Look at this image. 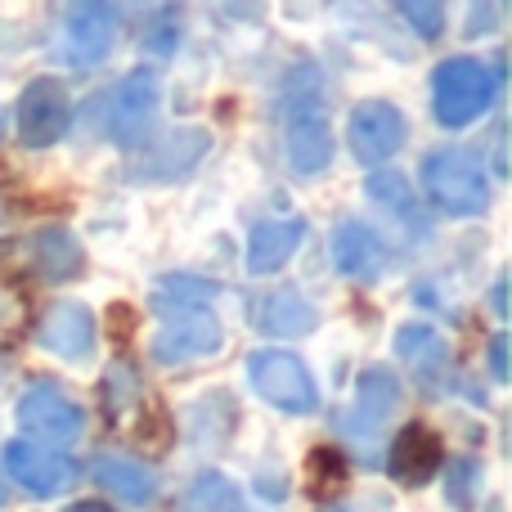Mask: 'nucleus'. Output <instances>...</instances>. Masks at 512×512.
Instances as JSON below:
<instances>
[{"label": "nucleus", "instance_id": "b1692460", "mask_svg": "<svg viewBox=\"0 0 512 512\" xmlns=\"http://www.w3.org/2000/svg\"><path fill=\"white\" fill-rule=\"evenodd\" d=\"M342 481V459H337L333 450H315L310 454V490L315 495H324L328 486H337Z\"/></svg>", "mask_w": 512, "mask_h": 512}, {"label": "nucleus", "instance_id": "4be33fe9", "mask_svg": "<svg viewBox=\"0 0 512 512\" xmlns=\"http://www.w3.org/2000/svg\"><path fill=\"white\" fill-rule=\"evenodd\" d=\"M400 14L409 18L418 36H436L445 23V0H400Z\"/></svg>", "mask_w": 512, "mask_h": 512}, {"label": "nucleus", "instance_id": "a211bd4d", "mask_svg": "<svg viewBox=\"0 0 512 512\" xmlns=\"http://www.w3.org/2000/svg\"><path fill=\"white\" fill-rule=\"evenodd\" d=\"M315 324H319V310L306 297H297L292 288L270 292V297L256 301V328L270 337H306V333H315Z\"/></svg>", "mask_w": 512, "mask_h": 512}, {"label": "nucleus", "instance_id": "c756f323", "mask_svg": "<svg viewBox=\"0 0 512 512\" xmlns=\"http://www.w3.org/2000/svg\"><path fill=\"white\" fill-rule=\"evenodd\" d=\"M328 512H346V508H328Z\"/></svg>", "mask_w": 512, "mask_h": 512}, {"label": "nucleus", "instance_id": "9b49d317", "mask_svg": "<svg viewBox=\"0 0 512 512\" xmlns=\"http://www.w3.org/2000/svg\"><path fill=\"white\" fill-rule=\"evenodd\" d=\"M41 346L50 355H59V360H90L95 355V315H90V306H81V301H54L50 310L41 315Z\"/></svg>", "mask_w": 512, "mask_h": 512}, {"label": "nucleus", "instance_id": "423d86ee", "mask_svg": "<svg viewBox=\"0 0 512 512\" xmlns=\"http://www.w3.org/2000/svg\"><path fill=\"white\" fill-rule=\"evenodd\" d=\"M72 122V99L54 77H41L18 95V140L32 149H50L68 135Z\"/></svg>", "mask_w": 512, "mask_h": 512}, {"label": "nucleus", "instance_id": "6ab92c4d", "mask_svg": "<svg viewBox=\"0 0 512 512\" xmlns=\"http://www.w3.org/2000/svg\"><path fill=\"white\" fill-rule=\"evenodd\" d=\"M396 351L423 382H432L436 373L445 369V342L432 324H405L396 333Z\"/></svg>", "mask_w": 512, "mask_h": 512}, {"label": "nucleus", "instance_id": "412c9836", "mask_svg": "<svg viewBox=\"0 0 512 512\" xmlns=\"http://www.w3.org/2000/svg\"><path fill=\"white\" fill-rule=\"evenodd\" d=\"M36 265H41L45 279H72L81 270V248L68 230H41L36 234Z\"/></svg>", "mask_w": 512, "mask_h": 512}, {"label": "nucleus", "instance_id": "2eb2a0df", "mask_svg": "<svg viewBox=\"0 0 512 512\" xmlns=\"http://www.w3.org/2000/svg\"><path fill=\"white\" fill-rule=\"evenodd\" d=\"M301 239H306V221L292 216V221H261L252 230L248 243V274H274L297 256Z\"/></svg>", "mask_w": 512, "mask_h": 512}, {"label": "nucleus", "instance_id": "20e7f679", "mask_svg": "<svg viewBox=\"0 0 512 512\" xmlns=\"http://www.w3.org/2000/svg\"><path fill=\"white\" fill-rule=\"evenodd\" d=\"M117 41V9L108 0H72L59 23V50L72 68H99Z\"/></svg>", "mask_w": 512, "mask_h": 512}, {"label": "nucleus", "instance_id": "39448f33", "mask_svg": "<svg viewBox=\"0 0 512 512\" xmlns=\"http://www.w3.org/2000/svg\"><path fill=\"white\" fill-rule=\"evenodd\" d=\"M158 99H162V81L153 68H135L117 81L113 90V108H108V135L122 149H135L140 140H149L153 117H158Z\"/></svg>", "mask_w": 512, "mask_h": 512}, {"label": "nucleus", "instance_id": "f257e3e1", "mask_svg": "<svg viewBox=\"0 0 512 512\" xmlns=\"http://www.w3.org/2000/svg\"><path fill=\"white\" fill-rule=\"evenodd\" d=\"M423 176V189L445 216H481L490 207V176L481 167L477 153L468 149H432L418 167Z\"/></svg>", "mask_w": 512, "mask_h": 512}, {"label": "nucleus", "instance_id": "1a4fd4ad", "mask_svg": "<svg viewBox=\"0 0 512 512\" xmlns=\"http://www.w3.org/2000/svg\"><path fill=\"white\" fill-rule=\"evenodd\" d=\"M225 342V328L212 310H180L176 319H167L158 337H153V360L158 364H185L216 355V346Z\"/></svg>", "mask_w": 512, "mask_h": 512}, {"label": "nucleus", "instance_id": "0eeeda50", "mask_svg": "<svg viewBox=\"0 0 512 512\" xmlns=\"http://www.w3.org/2000/svg\"><path fill=\"white\" fill-rule=\"evenodd\" d=\"M405 113H400L396 104H387V99H364V104H355L351 122H346V140H351V153L364 162V167H373V162H387L391 153L405 144Z\"/></svg>", "mask_w": 512, "mask_h": 512}, {"label": "nucleus", "instance_id": "f3484780", "mask_svg": "<svg viewBox=\"0 0 512 512\" xmlns=\"http://www.w3.org/2000/svg\"><path fill=\"white\" fill-rule=\"evenodd\" d=\"M95 481L108 490V495H117L122 504H131V508H144L153 495H158L153 472L144 468L140 459H131V454H99L95 459Z\"/></svg>", "mask_w": 512, "mask_h": 512}, {"label": "nucleus", "instance_id": "a878e982", "mask_svg": "<svg viewBox=\"0 0 512 512\" xmlns=\"http://www.w3.org/2000/svg\"><path fill=\"white\" fill-rule=\"evenodd\" d=\"M490 364H495V378L504 382V378H508V337H504V333L490 342Z\"/></svg>", "mask_w": 512, "mask_h": 512}, {"label": "nucleus", "instance_id": "ddd939ff", "mask_svg": "<svg viewBox=\"0 0 512 512\" xmlns=\"http://www.w3.org/2000/svg\"><path fill=\"white\" fill-rule=\"evenodd\" d=\"M396 409H400V378L391 369H382V364H373V369L360 373V391H355V405L346 414V427L355 436H364V432L373 436Z\"/></svg>", "mask_w": 512, "mask_h": 512}, {"label": "nucleus", "instance_id": "9d476101", "mask_svg": "<svg viewBox=\"0 0 512 512\" xmlns=\"http://www.w3.org/2000/svg\"><path fill=\"white\" fill-rule=\"evenodd\" d=\"M5 472L27 490V495H41V499L63 495V490L72 486V477H77L72 459H63L59 450H45V445H36V441H9L5 445Z\"/></svg>", "mask_w": 512, "mask_h": 512}, {"label": "nucleus", "instance_id": "bb28decb", "mask_svg": "<svg viewBox=\"0 0 512 512\" xmlns=\"http://www.w3.org/2000/svg\"><path fill=\"white\" fill-rule=\"evenodd\" d=\"M68 512H113V508H108V504H72Z\"/></svg>", "mask_w": 512, "mask_h": 512}, {"label": "nucleus", "instance_id": "c85d7f7f", "mask_svg": "<svg viewBox=\"0 0 512 512\" xmlns=\"http://www.w3.org/2000/svg\"><path fill=\"white\" fill-rule=\"evenodd\" d=\"M0 504H5V486H0Z\"/></svg>", "mask_w": 512, "mask_h": 512}, {"label": "nucleus", "instance_id": "6e6552de", "mask_svg": "<svg viewBox=\"0 0 512 512\" xmlns=\"http://www.w3.org/2000/svg\"><path fill=\"white\" fill-rule=\"evenodd\" d=\"M18 423H23L36 441L54 445V441H72V436H81L86 414H81V405L63 387H54V382H36V387L18 400Z\"/></svg>", "mask_w": 512, "mask_h": 512}, {"label": "nucleus", "instance_id": "cd10ccee", "mask_svg": "<svg viewBox=\"0 0 512 512\" xmlns=\"http://www.w3.org/2000/svg\"><path fill=\"white\" fill-rule=\"evenodd\" d=\"M0 225H5V198H0Z\"/></svg>", "mask_w": 512, "mask_h": 512}, {"label": "nucleus", "instance_id": "f8f14e48", "mask_svg": "<svg viewBox=\"0 0 512 512\" xmlns=\"http://www.w3.org/2000/svg\"><path fill=\"white\" fill-rule=\"evenodd\" d=\"M288 162L297 176H319L333 162V126H328L324 108L301 104L288 117Z\"/></svg>", "mask_w": 512, "mask_h": 512}, {"label": "nucleus", "instance_id": "f03ea898", "mask_svg": "<svg viewBox=\"0 0 512 512\" xmlns=\"http://www.w3.org/2000/svg\"><path fill=\"white\" fill-rule=\"evenodd\" d=\"M495 90H499V77L481 59L454 54V59L436 63V72H432V113H436V122L450 126V131L472 126L477 117L490 113Z\"/></svg>", "mask_w": 512, "mask_h": 512}, {"label": "nucleus", "instance_id": "4468645a", "mask_svg": "<svg viewBox=\"0 0 512 512\" xmlns=\"http://www.w3.org/2000/svg\"><path fill=\"white\" fill-rule=\"evenodd\" d=\"M441 472V436L423 423H409L391 445V477L400 486H427Z\"/></svg>", "mask_w": 512, "mask_h": 512}, {"label": "nucleus", "instance_id": "7ed1b4c3", "mask_svg": "<svg viewBox=\"0 0 512 512\" xmlns=\"http://www.w3.org/2000/svg\"><path fill=\"white\" fill-rule=\"evenodd\" d=\"M248 378H252L256 396L270 400L283 414H310L319 405L315 378H310V369L292 351H252Z\"/></svg>", "mask_w": 512, "mask_h": 512}, {"label": "nucleus", "instance_id": "dca6fc26", "mask_svg": "<svg viewBox=\"0 0 512 512\" xmlns=\"http://www.w3.org/2000/svg\"><path fill=\"white\" fill-rule=\"evenodd\" d=\"M382 261H387L382 239L364 221H342L333 230V265L346 279H373L382 270Z\"/></svg>", "mask_w": 512, "mask_h": 512}, {"label": "nucleus", "instance_id": "5701e85b", "mask_svg": "<svg viewBox=\"0 0 512 512\" xmlns=\"http://www.w3.org/2000/svg\"><path fill=\"white\" fill-rule=\"evenodd\" d=\"M135 391H140V382H135L131 364H113V369H108V409L122 414V409L135 400Z\"/></svg>", "mask_w": 512, "mask_h": 512}, {"label": "nucleus", "instance_id": "393cba45", "mask_svg": "<svg viewBox=\"0 0 512 512\" xmlns=\"http://www.w3.org/2000/svg\"><path fill=\"white\" fill-rule=\"evenodd\" d=\"M203 301V297H212V283H203V279H185V274H171V279H162V288H158V301Z\"/></svg>", "mask_w": 512, "mask_h": 512}, {"label": "nucleus", "instance_id": "aec40b11", "mask_svg": "<svg viewBox=\"0 0 512 512\" xmlns=\"http://www.w3.org/2000/svg\"><path fill=\"white\" fill-rule=\"evenodd\" d=\"M364 194H369L378 207H387L396 221H405V225H414V230H423V216H418V198H414V189L405 185V176H400V171H378V176H369V180H364Z\"/></svg>", "mask_w": 512, "mask_h": 512}]
</instances>
